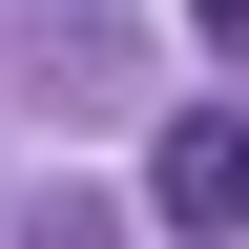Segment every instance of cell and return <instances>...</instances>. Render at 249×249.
Segmentation results:
<instances>
[{
    "label": "cell",
    "instance_id": "cell-1",
    "mask_svg": "<svg viewBox=\"0 0 249 249\" xmlns=\"http://www.w3.org/2000/svg\"><path fill=\"white\" fill-rule=\"evenodd\" d=\"M145 208H166V249H249V104H187L145 145Z\"/></svg>",
    "mask_w": 249,
    "mask_h": 249
},
{
    "label": "cell",
    "instance_id": "cell-2",
    "mask_svg": "<svg viewBox=\"0 0 249 249\" xmlns=\"http://www.w3.org/2000/svg\"><path fill=\"white\" fill-rule=\"evenodd\" d=\"M187 21H208V42H229V62H249V0H187Z\"/></svg>",
    "mask_w": 249,
    "mask_h": 249
}]
</instances>
